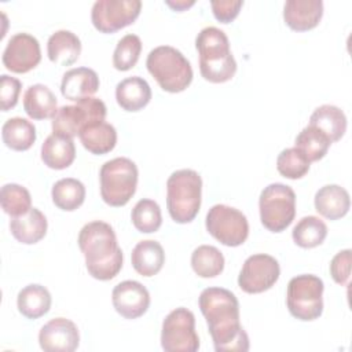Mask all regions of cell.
I'll use <instances>...</instances> for the list:
<instances>
[{
  "label": "cell",
  "instance_id": "6da1fadb",
  "mask_svg": "<svg viewBox=\"0 0 352 352\" xmlns=\"http://www.w3.org/2000/svg\"><path fill=\"white\" fill-rule=\"evenodd\" d=\"M198 305L206 319L216 352H246L249 337L239 322V302L223 287L204 289Z\"/></svg>",
  "mask_w": 352,
  "mask_h": 352
},
{
  "label": "cell",
  "instance_id": "7a4b0ae2",
  "mask_svg": "<svg viewBox=\"0 0 352 352\" xmlns=\"http://www.w3.org/2000/svg\"><path fill=\"white\" fill-rule=\"evenodd\" d=\"M78 246L85 257L88 274L99 280L113 279L122 268V250L109 223H87L78 234Z\"/></svg>",
  "mask_w": 352,
  "mask_h": 352
},
{
  "label": "cell",
  "instance_id": "3957f363",
  "mask_svg": "<svg viewBox=\"0 0 352 352\" xmlns=\"http://www.w3.org/2000/svg\"><path fill=\"white\" fill-rule=\"evenodd\" d=\"M195 47L199 54V72L210 82L219 84L231 80L236 72V62L230 50L227 34L214 26L204 28Z\"/></svg>",
  "mask_w": 352,
  "mask_h": 352
},
{
  "label": "cell",
  "instance_id": "277c9868",
  "mask_svg": "<svg viewBox=\"0 0 352 352\" xmlns=\"http://www.w3.org/2000/svg\"><path fill=\"white\" fill-rule=\"evenodd\" d=\"M202 179L194 169L175 170L166 180V206L173 221L190 223L201 208Z\"/></svg>",
  "mask_w": 352,
  "mask_h": 352
},
{
  "label": "cell",
  "instance_id": "5b68a950",
  "mask_svg": "<svg viewBox=\"0 0 352 352\" xmlns=\"http://www.w3.org/2000/svg\"><path fill=\"white\" fill-rule=\"evenodd\" d=\"M148 73L166 92H182L192 81V67L188 59L170 45L151 50L146 59Z\"/></svg>",
  "mask_w": 352,
  "mask_h": 352
},
{
  "label": "cell",
  "instance_id": "8992f818",
  "mask_svg": "<svg viewBox=\"0 0 352 352\" xmlns=\"http://www.w3.org/2000/svg\"><path fill=\"white\" fill-rule=\"evenodd\" d=\"M138 176L136 164L126 157L106 161L99 172L102 199L110 206H124L136 191Z\"/></svg>",
  "mask_w": 352,
  "mask_h": 352
},
{
  "label": "cell",
  "instance_id": "52a82bcc",
  "mask_svg": "<svg viewBox=\"0 0 352 352\" xmlns=\"http://www.w3.org/2000/svg\"><path fill=\"white\" fill-rule=\"evenodd\" d=\"M323 280L312 274L292 278L287 285V309L298 320L309 322L318 319L323 312Z\"/></svg>",
  "mask_w": 352,
  "mask_h": 352
},
{
  "label": "cell",
  "instance_id": "ba28073f",
  "mask_svg": "<svg viewBox=\"0 0 352 352\" xmlns=\"http://www.w3.org/2000/svg\"><path fill=\"white\" fill-rule=\"evenodd\" d=\"M261 224L271 232L286 230L296 216V194L290 186L271 183L258 198Z\"/></svg>",
  "mask_w": 352,
  "mask_h": 352
},
{
  "label": "cell",
  "instance_id": "9c48e42d",
  "mask_svg": "<svg viewBox=\"0 0 352 352\" xmlns=\"http://www.w3.org/2000/svg\"><path fill=\"white\" fill-rule=\"evenodd\" d=\"M106 104L99 98H85L76 102V104H67L58 109L52 117V133L74 138L80 131L98 121L106 118Z\"/></svg>",
  "mask_w": 352,
  "mask_h": 352
},
{
  "label": "cell",
  "instance_id": "30bf717a",
  "mask_svg": "<svg viewBox=\"0 0 352 352\" xmlns=\"http://www.w3.org/2000/svg\"><path fill=\"white\" fill-rule=\"evenodd\" d=\"M208 232L226 246H239L249 235V223L246 216L228 205H213L206 214Z\"/></svg>",
  "mask_w": 352,
  "mask_h": 352
},
{
  "label": "cell",
  "instance_id": "8fae6325",
  "mask_svg": "<svg viewBox=\"0 0 352 352\" xmlns=\"http://www.w3.org/2000/svg\"><path fill=\"white\" fill-rule=\"evenodd\" d=\"M161 346L166 352H195L199 349L195 316L190 309L179 307L166 315L162 322Z\"/></svg>",
  "mask_w": 352,
  "mask_h": 352
},
{
  "label": "cell",
  "instance_id": "7c38bea8",
  "mask_svg": "<svg viewBox=\"0 0 352 352\" xmlns=\"http://www.w3.org/2000/svg\"><path fill=\"white\" fill-rule=\"evenodd\" d=\"M140 0H98L92 6L91 21L102 33H114L139 16Z\"/></svg>",
  "mask_w": 352,
  "mask_h": 352
},
{
  "label": "cell",
  "instance_id": "4fadbf2b",
  "mask_svg": "<svg viewBox=\"0 0 352 352\" xmlns=\"http://www.w3.org/2000/svg\"><path fill=\"white\" fill-rule=\"evenodd\" d=\"M280 275V267L275 257L264 253L249 256L239 272L238 285L249 294L263 293L271 289Z\"/></svg>",
  "mask_w": 352,
  "mask_h": 352
},
{
  "label": "cell",
  "instance_id": "5bb4252c",
  "mask_svg": "<svg viewBox=\"0 0 352 352\" xmlns=\"http://www.w3.org/2000/svg\"><path fill=\"white\" fill-rule=\"evenodd\" d=\"M1 59L10 72L28 73L41 60L40 43L29 33H16L8 40Z\"/></svg>",
  "mask_w": 352,
  "mask_h": 352
},
{
  "label": "cell",
  "instance_id": "9a60e30c",
  "mask_svg": "<svg viewBox=\"0 0 352 352\" xmlns=\"http://www.w3.org/2000/svg\"><path fill=\"white\" fill-rule=\"evenodd\" d=\"M38 344L45 352H73L78 348L80 333L70 319L55 318L41 327Z\"/></svg>",
  "mask_w": 352,
  "mask_h": 352
},
{
  "label": "cell",
  "instance_id": "2e32d148",
  "mask_svg": "<svg viewBox=\"0 0 352 352\" xmlns=\"http://www.w3.org/2000/svg\"><path fill=\"white\" fill-rule=\"evenodd\" d=\"M114 309L125 319L140 318L150 307V293L138 280H124L111 293Z\"/></svg>",
  "mask_w": 352,
  "mask_h": 352
},
{
  "label": "cell",
  "instance_id": "e0dca14e",
  "mask_svg": "<svg viewBox=\"0 0 352 352\" xmlns=\"http://www.w3.org/2000/svg\"><path fill=\"white\" fill-rule=\"evenodd\" d=\"M323 15L322 0H287L283 6L286 25L297 32L314 29Z\"/></svg>",
  "mask_w": 352,
  "mask_h": 352
},
{
  "label": "cell",
  "instance_id": "ac0fdd59",
  "mask_svg": "<svg viewBox=\"0 0 352 352\" xmlns=\"http://www.w3.org/2000/svg\"><path fill=\"white\" fill-rule=\"evenodd\" d=\"M99 88V77L89 67H74L67 70L60 82V92L67 100L78 102L91 98Z\"/></svg>",
  "mask_w": 352,
  "mask_h": 352
},
{
  "label": "cell",
  "instance_id": "d6986e66",
  "mask_svg": "<svg viewBox=\"0 0 352 352\" xmlns=\"http://www.w3.org/2000/svg\"><path fill=\"white\" fill-rule=\"evenodd\" d=\"M314 204L319 214L329 220H338L348 213L351 198L344 187L338 184H326L316 191Z\"/></svg>",
  "mask_w": 352,
  "mask_h": 352
},
{
  "label": "cell",
  "instance_id": "ffe728a7",
  "mask_svg": "<svg viewBox=\"0 0 352 352\" xmlns=\"http://www.w3.org/2000/svg\"><path fill=\"white\" fill-rule=\"evenodd\" d=\"M116 99L121 109L126 111H139L148 104L151 99V88L144 78L132 76L117 84Z\"/></svg>",
  "mask_w": 352,
  "mask_h": 352
},
{
  "label": "cell",
  "instance_id": "44dd1931",
  "mask_svg": "<svg viewBox=\"0 0 352 352\" xmlns=\"http://www.w3.org/2000/svg\"><path fill=\"white\" fill-rule=\"evenodd\" d=\"M47 219L37 208H32L26 214L11 217L10 221L12 236L25 245H33L41 241L47 234Z\"/></svg>",
  "mask_w": 352,
  "mask_h": 352
},
{
  "label": "cell",
  "instance_id": "7402d4cb",
  "mask_svg": "<svg viewBox=\"0 0 352 352\" xmlns=\"http://www.w3.org/2000/svg\"><path fill=\"white\" fill-rule=\"evenodd\" d=\"M47 54L52 63L70 66L81 54V41L70 30H56L47 41Z\"/></svg>",
  "mask_w": 352,
  "mask_h": 352
},
{
  "label": "cell",
  "instance_id": "603a6c76",
  "mask_svg": "<svg viewBox=\"0 0 352 352\" xmlns=\"http://www.w3.org/2000/svg\"><path fill=\"white\" fill-rule=\"evenodd\" d=\"M132 267L142 276H153L158 274L165 263V252L160 242L154 239L140 241L131 253Z\"/></svg>",
  "mask_w": 352,
  "mask_h": 352
},
{
  "label": "cell",
  "instance_id": "cb8c5ba5",
  "mask_svg": "<svg viewBox=\"0 0 352 352\" xmlns=\"http://www.w3.org/2000/svg\"><path fill=\"white\" fill-rule=\"evenodd\" d=\"M76 158V146L72 138L50 135L41 144V160L51 169H66Z\"/></svg>",
  "mask_w": 352,
  "mask_h": 352
},
{
  "label": "cell",
  "instance_id": "d4e9b609",
  "mask_svg": "<svg viewBox=\"0 0 352 352\" xmlns=\"http://www.w3.org/2000/svg\"><path fill=\"white\" fill-rule=\"evenodd\" d=\"M78 138L84 148L92 154L100 155L110 153L116 147L117 131L111 124L106 121H98L84 126L80 131Z\"/></svg>",
  "mask_w": 352,
  "mask_h": 352
},
{
  "label": "cell",
  "instance_id": "484cf974",
  "mask_svg": "<svg viewBox=\"0 0 352 352\" xmlns=\"http://www.w3.org/2000/svg\"><path fill=\"white\" fill-rule=\"evenodd\" d=\"M56 96L44 84L30 85L23 95V109L26 114L33 120H45L55 116Z\"/></svg>",
  "mask_w": 352,
  "mask_h": 352
},
{
  "label": "cell",
  "instance_id": "4316f807",
  "mask_svg": "<svg viewBox=\"0 0 352 352\" xmlns=\"http://www.w3.org/2000/svg\"><path fill=\"white\" fill-rule=\"evenodd\" d=\"M308 125L318 128L333 143L344 136L346 131V117L340 107L333 104H322L314 110Z\"/></svg>",
  "mask_w": 352,
  "mask_h": 352
},
{
  "label": "cell",
  "instance_id": "83f0119b",
  "mask_svg": "<svg viewBox=\"0 0 352 352\" xmlns=\"http://www.w3.org/2000/svg\"><path fill=\"white\" fill-rule=\"evenodd\" d=\"M51 294L47 287L32 283L19 290L16 297L18 311L28 319H38L51 308Z\"/></svg>",
  "mask_w": 352,
  "mask_h": 352
},
{
  "label": "cell",
  "instance_id": "f1b7e54d",
  "mask_svg": "<svg viewBox=\"0 0 352 352\" xmlns=\"http://www.w3.org/2000/svg\"><path fill=\"white\" fill-rule=\"evenodd\" d=\"M4 144L15 151L29 150L36 142V128L33 122L22 117L8 118L1 126Z\"/></svg>",
  "mask_w": 352,
  "mask_h": 352
},
{
  "label": "cell",
  "instance_id": "f546056e",
  "mask_svg": "<svg viewBox=\"0 0 352 352\" xmlns=\"http://www.w3.org/2000/svg\"><path fill=\"white\" fill-rule=\"evenodd\" d=\"M52 202L65 212H73L80 208L85 199L84 184L74 177H63L52 186Z\"/></svg>",
  "mask_w": 352,
  "mask_h": 352
},
{
  "label": "cell",
  "instance_id": "4dcf8cb0",
  "mask_svg": "<svg viewBox=\"0 0 352 352\" xmlns=\"http://www.w3.org/2000/svg\"><path fill=\"white\" fill-rule=\"evenodd\" d=\"M293 241L297 246L304 249L316 248L327 236L326 223L316 216H305L298 220L292 231Z\"/></svg>",
  "mask_w": 352,
  "mask_h": 352
},
{
  "label": "cell",
  "instance_id": "1f68e13d",
  "mask_svg": "<svg viewBox=\"0 0 352 352\" xmlns=\"http://www.w3.org/2000/svg\"><path fill=\"white\" fill-rule=\"evenodd\" d=\"M330 144V139L318 128L311 125H307L296 136L294 142V147L298 148L309 162L322 160L327 154Z\"/></svg>",
  "mask_w": 352,
  "mask_h": 352
},
{
  "label": "cell",
  "instance_id": "d6a6232c",
  "mask_svg": "<svg viewBox=\"0 0 352 352\" xmlns=\"http://www.w3.org/2000/svg\"><path fill=\"white\" fill-rule=\"evenodd\" d=\"M191 267L201 278H214L224 270V256L212 245H201L191 254Z\"/></svg>",
  "mask_w": 352,
  "mask_h": 352
},
{
  "label": "cell",
  "instance_id": "836d02e7",
  "mask_svg": "<svg viewBox=\"0 0 352 352\" xmlns=\"http://www.w3.org/2000/svg\"><path fill=\"white\" fill-rule=\"evenodd\" d=\"M132 224L135 228L144 234L158 231L162 224V214L160 205L148 198H143L136 202L131 213Z\"/></svg>",
  "mask_w": 352,
  "mask_h": 352
},
{
  "label": "cell",
  "instance_id": "e575fe53",
  "mask_svg": "<svg viewBox=\"0 0 352 352\" xmlns=\"http://www.w3.org/2000/svg\"><path fill=\"white\" fill-rule=\"evenodd\" d=\"M0 201L3 210L11 217L26 214L32 209L30 192L16 183H7L1 187Z\"/></svg>",
  "mask_w": 352,
  "mask_h": 352
},
{
  "label": "cell",
  "instance_id": "d590c367",
  "mask_svg": "<svg viewBox=\"0 0 352 352\" xmlns=\"http://www.w3.org/2000/svg\"><path fill=\"white\" fill-rule=\"evenodd\" d=\"M309 161L304 157V154L296 148H285L276 158V169L286 179H301L309 170Z\"/></svg>",
  "mask_w": 352,
  "mask_h": 352
},
{
  "label": "cell",
  "instance_id": "8d00e7d4",
  "mask_svg": "<svg viewBox=\"0 0 352 352\" xmlns=\"http://www.w3.org/2000/svg\"><path fill=\"white\" fill-rule=\"evenodd\" d=\"M142 41L136 34H125L118 43L113 54V65L120 72L132 69L140 56Z\"/></svg>",
  "mask_w": 352,
  "mask_h": 352
},
{
  "label": "cell",
  "instance_id": "74e56055",
  "mask_svg": "<svg viewBox=\"0 0 352 352\" xmlns=\"http://www.w3.org/2000/svg\"><path fill=\"white\" fill-rule=\"evenodd\" d=\"M21 88H22V84L18 78L11 77L8 74H1V77H0V103H1L3 111H7V110L15 107Z\"/></svg>",
  "mask_w": 352,
  "mask_h": 352
},
{
  "label": "cell",
  "instance_id": "f35d334b",
  "mask_svg": "<svg viewBox=\"0 0 352 352\" xmlns=\"http://www.w3.org/2000/svg\"><path fill=\"white\" fill-rule=\"evenodd\" d=\"M351 249L338 252L330 261V275L338 285H346L351 275Z\"/></svg>",
  "mask_w": 352,
  "mask_h": 352
},
{
  "label": "cell",
  "instance_id": "ab89813d",
  "mask_svg": "<svg viewBox=\"0 0 352 352\" xmlns=\"http://www.w3.org/2000/svg\"><path fill=\"white\" fill-rule=\"evenodd\" d=\"M242 6H243L242 0H213V1H210V7H212L214 18L223 23H228V22L234 21L238 16Z\"/></svg>",
  "mask_w": 352,
  "mask_h": 352
},
{
  "label": "cell",
  "instance_id": "60d3db41",
  "mask_svg": "<svg viewBox=\"0 0 352 352\" xmlns=\"http://www.w3.org/2000/svg\"><path fill=\"white\" fill-rule=\"evenodd\" d=\"M172 10H175V11H183V10H186V8H188V7H191V6H194V0H176V1H173V0H166L165 1Z\"/></svg>",
  "mask_w": 352,
  "mask_h": 352
}]
</instances>
